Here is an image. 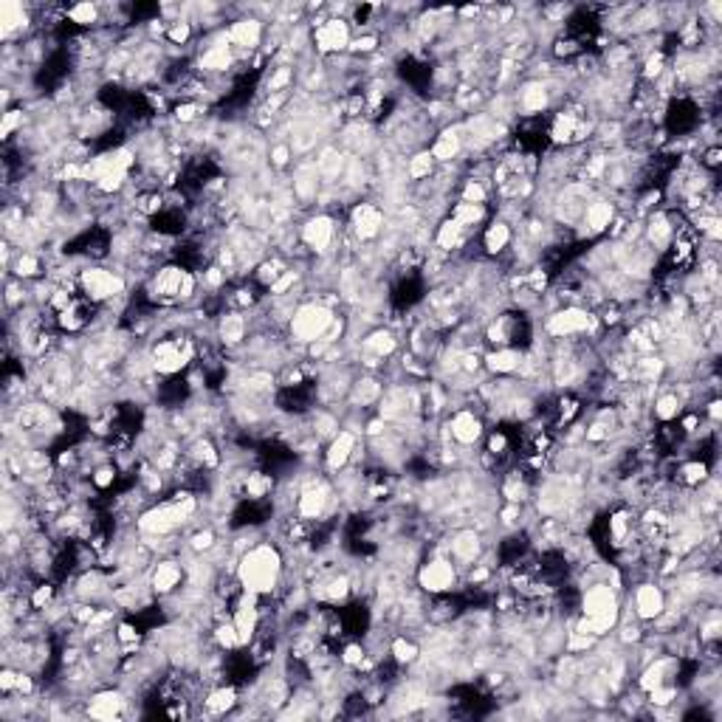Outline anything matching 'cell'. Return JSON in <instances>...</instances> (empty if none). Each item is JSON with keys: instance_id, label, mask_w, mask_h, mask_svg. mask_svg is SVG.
<instances>
[{"instance_id": "obj_8", "label": "cell", "mask_w": 722, "mask_h": 722, "mask_svg": "<svg viewBox=\"0 0 722 722\" xmlns=\"http://www.w3.org/2000/svg\"><path fill=\"white\" fill-rule=\"evenodd\" d=\"M488 553V542L483 531H477L474 525H460L452 534L446 536V556L455 562L460 576L474 567Z\"/></svg>"}, {"instance_id": "obj_20", "label": "cell", "mask_w": 722, "mask_h": 722, "mask_svg": "<svg viewBox=\"0 0 722 722\" xmlns=\"http://www.w3.org/2000/svg\"><path fill=\"white\" fill-rule=\"evenodd\" d=\"M421 652H424L421 641L407 635V632H404V635L395 632L393 638H390V649H387V655H390L401 669H412V666L418 663V658H421Z\"/></svg>"}, {"instance_id": "obj_14", "label": "cell", "mask_w": 722, "mask_h": 722, "mask_svg": "<svg viewBox=\"0 0 722 722\" xmlns=\"http://www.w3.org/2000/svg\"><path fill=\"white\" fill-rule=\"evenodd\" d=\"M252 336V322L243 311H220L215 319V342L226 350H243Z\"/></svg>"}, {"instance_id": "obj_18", "label": "cell", "mask_w": 722, "mask_h": 722, "mask_svg": "<svg viewBox=\"0 0 722 722\" xmlns=\"http://www.w3.org/2000/svg\"><path fill=\"white\" fill-rule=\"evenodd\" d=\"M519 364H522V350H517V347H491L488 353H483L486 373L497 378L517 376Z\"/></svg>"}, {"instance_id": "obj_4", "label": "cell", "mask_w": 722, "mask_h": 722, "mask_svg": "<svg viewBox=\"0 0 722 722\" xmlns=\"http://www.w3.org/2000/svg\"><path fill=\"white\" fill-rule=\"evenodd\" d=\"M545 336L553 339V342H562V339H570V342H579V339H596L598 333V322L593 311L587 308H579V305H559L556 311H550L545 316Z\"/></svg>"}, {"instance_id": "obj_23", "label": "cell", "mask_w": 722, "mask_h": 722, "mask_svg": "<svg viewBox=\"0 0 722 722\" xmlns=\"http://www.w3.org/2000/svg\"><path fill=\"white\" fill-rule=\"evenodd\" d=\"M438 170V161L435 156L429 153V150H421V153H412L407 158V164H404V178H407L409 184H421L426 178H432Z\"/></svg>"}, {"instance_id": "obj_19", "label": "cell", "mask_w": 722, "mask_h": 722, "mask_svg": "<svg viewBox=\"0 0 722 722\" xmlns=\"http://www.w3.org/2000/svg\"><path fill=\"white\" fill-rule=\"evenodd\" d=\"M285 271H291V263H288V257L280 252H271L268 257H263L257 266L252 268V283L260 288V291H271V285L277 283L280 277H283Z\"/></svg>"}, {"instance_id": "obj_15", "label": "cell", "mask_w": 722, "mask_h": 722, "mask_svg": "<svg viewBox=\"0 0 722 722\" xmlns=\"http://www.w3.org/2000/svg\"><path fill=\"white\" fill-rule=\"evenodd\" d=\"M243 703V694L237 689L235 683H218V686H209L201 697V706H198V717H235V711Z\"/></svg>"}, {"instance_id": "obj_1", "label": "cell", "mask_w": 722, "mask_h": 722, "mask_svg": "<svg viewBox=\"0 0 722 722\" xmlns=\"http://www.w3.org/2000/svg\"><path fill=\"white\" fill-rule=\"evenodd\" d=\"M285 553L277 542H257L237 559V579L246 593L260 598L277 596L285 581Z\"/></svg>"}, {"instance_id": "obj_5", "label": "cell", "mask_w": 722, "mask_h": 722, "mask_svg": "<svg viewBox=\"0 0 722 722\" xmlns=\"http://www.w3.org/2000/svg\"><path fill=\"white\" fill-rule=\"evenodd\" d=\"M415 584L426 596H443V593H455L460 584V570L446 553H429L421 559V565L415 570Z\"/></svg>"}, {"instance_id": "obj_2", "label": "cell", "mask_w": 722, "mask_h": 722, "mask_svg": "<svg viewBox=\"0 0 722 722\" xmlns=\"http://www.w3.org/2000/svg\"><path fill=\"white\" fill-rule=\"evenodd\" d=\"M336 316H339L336 308L325 305L322 299H302L297 305V311H294V316H291V322H288V339H291V345L305 350L308 345L319 342V339L328 333V328L333 325Z\"/></svg>"}, {"instance_id": "obj_13", "label": "cell", "mask_w": 722, "mask_h": 722, "mask_svg": "<svg viewBox=\"0 0 722 722\" xmlns=\"http://www.w3.org/2000/svg\"><path fill=\"white\" fill-rule=\"evenodd\" d=\"M615 212H618L615 198L604 195V192H596V195L590 198L587 209H584V218H581V226H579V232H576V237L607 235V232H610V226H613Z\"/></svg>"}, {"instance_id": "obj_21", "label": "cell", "mask_w": 722, "mask_h": 722, "mask_svg": "<svg viewBox=\"0 0 722 722\" xmlns=\"http://www.w3.org/2000/svg\"><path fill=\"white\" fill-rule=\"evenodd\" d=\"M449 218L463 223L471 232H480L488 220H491V209H488L486 204H463V201H455V204L449 206Z\"/></svg>"}, {"instance_id": "obj_12", "label": "cell", "mask_w": 722, "mask_h": 722, "mask_svg": "<svg viewBox=\"0 0 722 722\" xmlns=\"http://www.w3.org/2000/svg\"><path fill=\"white\" fill-rule=\"evenodd\" d=\"M147 581H150L153 596L161 598V601L175 596V593L184 590V584H187V567H184V559H181V556H161V559H156V565L150 567Z\"/></svg>"}, {"instance_id": "obj_6", "label": "cell", "mask_w": 722, "mask_h": 722, "mask_svg": "<svg viewBox=\"0 0 722 722\" xmlns=\"http://www.w3.org/2000/svg\"><path fill=\"white\" fill-rule=\"evenodd\" d=\"M387 232V212L376 201H356L347 212V235L356 246H373Z\"/></svg>"}, {"instance_id": "obj_17", "label": "cell", "mask_w": 722, "mask_h": 722, "mask_svg": "<svg viewBox=\"0 0 722 722\" xmlns=\"http://www.w3.org/2000/svg\"><path fill=\"white\" fill-rule=\"evenodd\" d=\"M384 378L378 373H361V376L353 378L350 384V393H347V407L353 412H364V409H376L381 395H384Z\"/></svg>"}, {"instance_id": "obj_10", "label": "cell", "mask_w": 722, "mask_h": 722, "mask_svg": "<svg viewBox=\"0 0 722 722\" xmlns=\"http://www.w3.org/2000/svg\"><path fill=\"white\" fill-rule=\"evenodd\" d=\"M666 604H669L666 587H663L658 579H644L638 581V584H632V593H629L624 607H627L629 613L635 615L638 621H644L646 627H649V624L666 610Z\"/></svg>"}, {"instance_id": "obj_16", "label": "cell", "mask_w": 722, "mask_h": 722, "mask_svg": "<svg viewBox=\"0 0 722 722\" xmlns=\"http://www.w3.org/2000/svg\"><path fill=\"white\" fill-rule=\"evenodd\" d=\"M477 243H480V254H483V257L500 260V257L511 252V246H514V226H511L508 220L494 215V218L488 220L486 226L480 229Z\"/></svg>"}, {"instance_id": "obj_24", "label": "cell", "mask_w": 722, "mask_h": 722, "mask_svg": "<svg viewBox=\"0 0 722 722\" xmlns=\"http://www.w3.org/2000/svg\"><path fill=\"white\" fill-rule=\"evenodd\" d=\"M26 119H29V113L26 108L20 105V108H9L3 113V125H0V139L9 144L15 142V136L23 133V125H26Z\"/></svg>"}, {"instance_id": "obj_22", "label": "cell", "mask_w": 722, "mask_h": 722, "mask_svg": "<svg viewBox=\"0 0 722 722\" xmlns=\"http://www.w3.org/2000/svg\"><path fill=\"white\" fill-rule=\"evenodd\" d=\"M65 17H68L71 26H77L82 32H96L105 23L102 6H96V3H74V6H68V15Z\"/></svg>"}, {"instance_id": "obj_25", "label": "cell", "mask_w": 722, "mask_h": 722, "mask_svg": "<svg viewBox=\"0 0 722 722\" xmlns=\"http://www.w3.org/2000/svg\"><path fill=\"white\" fill-rule=\"evenodd\" d=\"M268 164L271 170H288L294 164V147L288 139H274L271 150H268Z\"/></svg>"}, {"instance_id": "obj_7", "label": "cell", "mask_w": 722, "mask_h": 722, "mask_svg": "<svg viewBox=\"0 0 722 722\" xmlns=\"http://www.w3.org/2000/svg\"><path fill=\"white\" fill-rule=\"evenodd\" d=\"M299 232V243L305 246V252L311 257H330V249L339 237V226H336V218L330 212H311L308 218H302V223L297 226Z\"/></svg>"}, {"instance_id": "obj_3", "label": "cell", "mask_w": 722, "mask_h": 722, "mask_svg": "<svg viewBox=\"0 0 722 722\" xmlns=\"http://www.w3.org/2000/svg\"><path fill=\"white\" fill-rule=\"evenodd\" d=\"M79 294L91 299L94 305H110L116 299L127 297L130 283L119 268H108L102 263H85L77 277Z\"/></svg>"}, {"instance_id": "obj_11", "label": "cell", "mask_w": 722, "mask_h": 722, "mask_svg": "<svg viewBox=\"0 0 722 722\" xmlns=\"http://www.w3.org/2000/svg\"><path fill=\"white\" fill-rule=\"evenodd\" d=\"M364 449L361 443V432L350 429V426H342L333 438L325 443V452H322V466L328 474H339L347 466L356 463V457Z\"/></svg>"}, {"instance_id": "obj_9", "label": "cell", "mask_w": 722, "mask_h": 722, "mask_svg": "<svg viewBox=\"0 0 722 722\" xmlns=\"http://www.w3.org/2000/svg\"><path fill=\"white\" fill-rule=\"evenodd\" d=\"M226 37H229L232 51H235L237 65H243L266 40V20L252 15V12H243L226 26Z\"/></svg>"}]
</instances>
